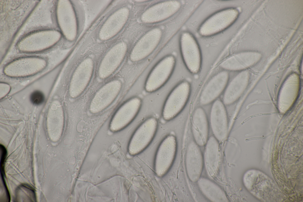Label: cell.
<instances>
[{
	"label": "cell",
	"instance_id": "18",
	"mask_svg": "<svg viewBox=\"0 0 303 202\" xmlns=\"http://www.w3.org/2000/svg\"><path fill=\"white\" fill-rule=\"evenodd\" d=\"M204 154V162L208 174L215 176L219 168V145L218 141L213 136L207 140Z\"/></svg>",
	"mask_w": 303,
	"mask_h": 202
},
{
	"label": "cell",
	"instance_id": "4",
	"mask_svg": "<svg viewBox=\"0 0 303 202\" xmlns=\"http://www.w3.org/2000/svg\"><path fill=\"white\" fill-rule=\"evenodd\" d=\"M175 62V58L172 55H167L159 61L147 77L144 85L146 91L152 92L162 86L171 75Z\"/></svg>",
	"mask_w": 303,
	"mask_h": 202
},
{
	"label": "cell",
	"instance_id": "12",
	"mask_svg": "<svg viewBox=\"0 0 303 202\" xmlns=\"http://www.w3.org/2000/svg\"><path fill=\"white\" fill-rule=\"evenodd\" d=\"M130 14L129 9L126 7H121L113 12L100 29L98 34L99 40L107 41L117 35L126 24Z\"/></svg>",
	"mask_w": 303,
	"mask_h": 202
},
{
	"label": "cell",
	"instance_id": "5",
	"mask_svg": "<svg viewBox=\"0 0 303 202\" xmlns=\"http://www.w3.org/2000/svg\"><path fill=\"white\" fill-rule=\"evenodd\" d=\"M180 43L181 55L186 68L192 73H198L201 67V56L196 40L191 33L184 32L180 35Z\"/></svg>",
	"mask_w": 303,
	"mask_h": 202
},
{
	"label": "cell",
	"instance_id": "3",
	"mask_svg": "<svg viewBox=\"0 0 303 202\" xmlns=\"http://www.w3.org/2000/svg\"><path fill=\"white\" fill-rule=\"evenodd\" d=\"M190 89L189 83L183 81L170 92L166 99L162 110V116L165 120H172L180 112L187 102Z\"/></svg>",
	"mask_w": 303,
	"mask_h": 202
},
{
	"label": "cell",
	"instance_id": "6",
	"mask_svg": "<svg viewBox=\"0 0 303 202\" xmlns=\"http://www.w3.org/2000/svg\"><path fill=\"white\" fill-rule=\"evenodd\" d=\"M177 144L174 136H167L159 145L156 152L155 160V170L160 177L165 175L170 169L174 159Z\"/></svg>",
	"mask_w": 303,
	"mask_h": 202
},
{
	"label": "cell",
	"instance_id": "15",
	"mask_svg": "<svg viewBox=\"0 0 303 202\" xmlns=\"http://www.w3.org/2000/svg\"><path fill=\"white\" fill-rule=\"evenodd\" d=\"M229 78L226 71H221L213 76L203 90L200 98V102L203 105H208L215 100L226 87Z\"/></svg>",
	"mask_w": 303,
	"mask_h": 202
},
{
	"label": "cell",
	"instance_id": "11",
	"mask_svg": "<svg viewBox=\"0 0 303 202\" xmlns=\"http://www.w3.org/2000/svg\"><path fill=\"white\" fill-rule=\"evenodd\" d=\"M94 67L93 61L90 57L83 60L78 66L70 83L69 92L72 97H78L85 89L91 79Z\"/></svg>",
	"mask_w": 303,
	"mask_h": 202
},
{
	"label": "cell",
	"instance_id": "20",
	"mask_svg": "<svg viewBox=\"0 0 303 202\" xmlns=\"http://www.w3.org/2000/svg\"><path fill=\"white\" fill-rule=\"evenodd\" d=\"M197 182L200 191L209 201L214 202H228L229 201L223 190L210 180L204 177H200Z\"/></svg>",
	"mask_w": 303,
	"mask_h": 202
},
{
	"label": "cell",
	"instance_id": "13",
	"mask_svg": "<svg viewBox=\"0 0 303 202\" xmlns=\"http://www.w3.org/2000/svg\"><path fill=\"white\" fill-rule=\"evenodd\" d=\"M181 7V3L176 0L160 2L146 9L141 15V20L147 24L159 22L172 16Z\"/></svg>",
	"mask_w": 303,
	"mask_h": 202
},
{
	"label": "cell",
	"instance_id": "2",
	"mask_svg": "<svg viewBox=\"0 0 303 202\" xmlns=\"http://www.w3.org/2000/svg\"><path fill=\"white\" fill-rule=\"evenodd\" d=\"M158 121L155 117L146 119L137 128L132 135L128 146V152L132 155L144 150L153 140L157 131Z\"/></svg>",
	"mask_w": 303,
	"mask_h": 202
},
{
	"label": "cell",
	"instance_id": "10",
	"mask_svg": "<svg viewBox=\"0 0 303 202\" xmlns=\"http://www.w3.org/2000/svg\"><path fill=\"white\" fill-rule=\"evenodd\" d=\"M122 86L121 82L115 79L109 82L96 93L90 103L89 109L93 113H99L108 107L119 93Z\"/></svg>",
	"mask_w": 303,
	"mask_h": 202
},
{
	"label": "cell",
	"instance_id": "9",
	"mask_svg": "<svg viewBox=\"0 0 303 202\" xmlns=\"http://www.w3.org/2000/svg\"><path fill=\"white\" fill-rule=\"evenodd\" d=\"M141 100L138 97L129 99L118 108L113 116L110 124L112 132L120 130L128 125L138 113L141 105Z\"/></svg>",
	"mask_w": 303,
	"mask_h": 202
},
{
	"label": "cell",
	"instance_id": "21",
	"mask_svg": "<svg viewBox=\"0 0 303 202\" xmlns=\"http://www.w3.org/2000/svg\"><path fill=\"white\" fill-rule=\"evenodd\" d=\"M244 85V74L240 73L234 78L229 83L224 92L223 102L230 105L237 99Z\"/></svg>",
	"mask_w": 303,
	"mask_h": 202
},
{
	"label": "cell",
	"instance_id": "14",
	"mask_svg": "<svg viewBox=\"0 0 303 202\" xmlns=\"http://www.w3.org/2000/svg\"><path fill=\"white\" fill-rule=\"evenodd\" d=\"M210 121L215 138L218 141H224L228 134V119L223 103L219 100H216L212 105Z\"/></svg>",
	"mask_w": 303,
	"mask_h": 202
},
{
	"label": "cell",
	"instance_id": "17",
	"mask_svg": "<svg viewBox=\"0 0 303 202\" xmlns=\"http://www.w3.org/2000/svg\"><path fill=\"white\" fill-rule=\"evenodd\" d=\"M192 131L195 142L199 146L206 144L208 135V124L205 112L201 108L196 109L193 114Z\"/></svg>",
	"mask_w": 303,
	"mask_h": 202
},
{
	"label": "cell",
	"instance_id": "19",
	"mask_svg": "<svg viewBox=\"0 0 303 202\" xmlns=\"http://www.w3.org/2000/svg\"><path fill=\"white\" fill-rule=\"evenodd\" d=\"M17 62L11 64L5 68L4 71L5 75L13 78L29 76L38 73L44 67V64H36L33 62Z\"/></svg>",
	"mask_w": 303,
	"mask_h": 202
},
{
	"label": "cell",
	"instance_id": "8",
	"mask_svg": "<svg viewBox=\"0 0 303 202\" xmlns=\"http://www.w3.org/2000/svg\"><path fill=\"white\" fill-rule=\"evenodd\" d=\"M162 35L160 29L155 28L145 33L136 42L130 55L133 62L140 61L150 54L159 44Z\"/></svg>",
	"mask_w": 303,
	"mask_h": 202
},
{
	"label": "cell",
	"instance_id": "1",
	"mask_svg": "<svg viewBox=\"0 0 303 202\" xmlns=\"http://www.w3.org/2000/svg\"><path fill=\"white\" fill-rule=\"evenodd\" d=\"M238 14V10L233 8L219 11L203 22L199 28V33L204 37L218 34L231 26L236 20Z\"/></svg>",
	"mask_w": 303,
	"mask_h": 202
},
{
	"label": "cell",
	"instance_id": "16",
	"mask_svg": "<svg viewBox=\"0 0 303 202\" xmlns=\"http://www.w3.org/2000/svg\"><path fill=\"white\" fill-rule=\"evenodd\" d=\"M186 163V172L189 179L192 182H197L202 173L203 158L199 146L194 141L190 142L188 145Z\"/></svg>",
	"mask_w": 303,
	"mask_h": 202
},
{
	"label": "cell",
	"instance_id": "7",
	"mask_svg": "<svg viewBox=\"0 0 303 202\" xmlns=\"http://www.w3.org/2000/svg\"><path fill=\"white\" fill-rule=\"evenodd\" d=\"M128 50L127 44L121 41L113 46L102 60L98 70L99 77L104 79L110 76L123 60Z\"/></svg>",
	"mask_w": 303,
	"mask_h": 202
}]
</instances>
